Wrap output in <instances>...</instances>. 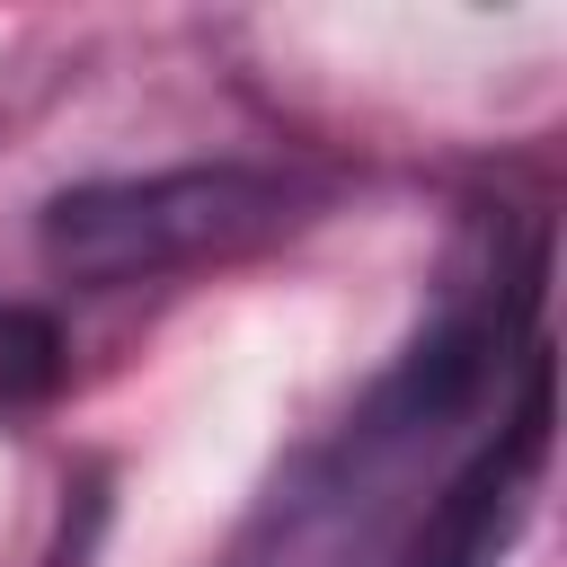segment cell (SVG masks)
<instances>
[{"label":"cell","mask_w":567,"mask_h":567,"mask_svg":"<svg viewBox=\"0 0 567 567\" xmlns=\"http://www.w3.org/2000/svg\"><path fill=\"white\" fill-rule=\"evenodd\" d=\"M292 221L284 177L257 168H177V177H115V186H71L44 213V266L71 284H142L195 257L257 248Z\"/></svg>","instance_id":"cell-1"},{"label":"cell","mask_w":567,"mask_h":567,"mask_svg":"<svg viewBox=\"0 0 567 567\" xmlns=\"http://www.w3.org/2000/svg\"><path fill=\"white\" fill-rule=\"evenodd\" d=\"M62 390V328L27 301H0V416L44 408Z\"/></svg>","instance_id":"cell-2"}]
</instances>
